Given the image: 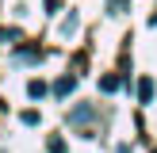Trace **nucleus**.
I'll list each match as a JSON object with an SVG mask.
<instances>
[{"label":"nucleus","mask_w":157,"mask_h":153,"mask_svg":"<svg viewBox=\"0 0 157 153\" xmlns=\"http://www.w3.org/2000/svg\"><path fill=\"white\" fill-rule=\"evenodd\" d=\"M50 153H65V142L61 138H50Z\"/></svg>","instance_id":"nucleus-2"},{"label":"nucleus","mask_w":157,"mask_h":153,"mask_svg":"<svg viewBox=\"0 0 157 153\" xmlns=\"http://www.w3.org/2000/svg\"><path fill=\"white\" fill-rule=\"evenodd\" d=\"M138 96L150 99V96H153V80H142V84H138Z\"/></svg>","instance_id":"nucleus-1"}]
</instances>
